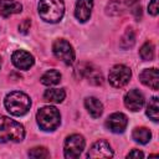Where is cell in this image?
Returning <instances> with one entry per match:
<instances>
[{
  "mask_svg": "<svg viewBox=\"0 0 159 159\" xmlns=\"http://www.w3.org/2000/svg\"><path fill=\"white\" fill-rule=\"evenodd\" d=\"M25 138L24 125L9 117L0 116V142H21Z\"/></svg>",
  "mask_w": 159,
  "mask_h": 159,
  "instance_id": "6da1fadb",
  "label": "cell"
},
{
  "mask_svg": "<svg viewBox=\"0 0 159 159\" xmlns=\"http://www.w3.org/2000/svg\"><path fill=\"white\" fill-rule=\"evenodd\" d=\"M39 15L46 22H58L65 14L63 0H40L39 1Z\"/></svg>",
  "mask_w": 159,
  "mask_h": 159,
  "instance_id": "7a4b0ae2",
  "label": "cell"
},
{
  "mask_svg": "<svg viewBox=\"0 0 159 159\" xmlns=\"http://www.w3.org/2000/svg\"><path fill=\"white\" fill-rule=\"evenodd\" d=\"M4 104L10 114L19 117L29 112L31 107V99L26 93L20 91H14L5 97Z\"/></svg>",
  "mask_w": 159,
  "mask_h": 159,
  "instance_id": "3957f363",
  "label": "cell"
},
{
  "mask_svg": "<svg viewBox=\"0 0 159 159\" xmlns=\"http://www.w3.org/2000/svg\"><path fill=\"white\" fill-rule=\"evenodd\" d=\"M36 119L40 128L47 132L55 130L61 123L60 112L56 107H52V106H46L40 108L36 113Z\"/></svg>",
  "mask_w": 159,
  "mask_h": 159,
  "instance_id": "277c9868",
  "label": "cell"
},
{
  "mask_svg": "<svg viewBox=\"0 0 159 159\" xmlns=\"http://www.w3.org/2000/svg\"><path fill=\"white\" fill-rule=\"evenodd\" d=\"M84 138L81 134H72L66 138L65 147H63V154L67 159H76L81 155V153L84 149Z\"/></svg>",
  "mask_w": 159,
  "mask_h": 159,
  "instance_id": "5b68a950",
  "label": "cell"
},
{
  "mask_svg": "<svg viewBox=\"0 0 159 159\" xmlns=\"http://www.w3.org/2000/svg\"><path fill=\"white\" fill-rule=\"evenodd\" d=\"M52 51L55 53V56L61 60L65 65H72L75 61V51L72 45L63 40V39H58L53 42L52 45Z\"/></svg>",
  "mask_w": 159,
  "mask_h": 159,
  "instance_id": "8992f818",
  "label": "cell"
},
{
  "mask_svg": "<svg viewBox=\"0 0 159 159\" xmlns=\"http://www.w3.org/2000/svg\"><path fill=\"white\" fill-rule=\"evenodd\" d=\"M130 77H132V71H130L129 67H127L124 65L113 66L109 71V75H108L109 83L113 87H117V88L124 87L129 82Z\"/></svg>",
  "mask_w": 159,
  "mask_h": 159,
  "instance_id": "52a82bcc",
  "label": "cell"
},
{
  "mask_svg": "<svg viewBox=\"0 0 159 159\" xmlns=\"http://www.w3.org/2000/svg\"><path fill=\"white\" fill-rule=\"evenodd\" d=\"M87 157L88 158H112L113 150L107 140L99 139L93 143V145L87 153Z\"/></svg>",
  "mask_w": 159,
  "mask_h": 159,
  "instance_id": "ba28073f",
  "label": "cell"
},
{
  "mask_svg": "<svg viewBox=\"0 0 159 159\" xmlns=\"http://www.w3.org/2000/svg\"><path fill=\"white\" fill-rule=\"evenodd\" d=\"M127 124H128V119L125 114L119 112L112 113L106 120V127L113 133H123L124 129L127 128Z\"/></svg>",
  "mask_w": 159,
  "mask_h": 159,
  "instance_id": "9c48e42d",
  "label": "cell"
},
{
  "mask_svg": "<svg viewBox=\"0 0 159 159\" xmlns=\"http://www.w3.org/2000/svg\"><path fill=\"white\" fill-rule=\"evenodd\" d=\"M11 61L14 63V66L19 70H29L30 67H32L35 60L34 56L24 50H17L12 53L11 56Z\"/></svg>",
  "mask_w": 159,
  "mask_h": 159,
  "instance_id": "30bf717a",
  "label": "cell"
},
{
  "mask_svg": "<svg viewBox=\"0 0 159 159\" xmlns=\"http://www.w3.org/2000/svg\"><path fill=\"white\" fill-rule=\"evenodd\" d=\"M124 104L128 109L137 112L139 111L144 104V96L138 89H130L124 96Z\"/></svg>",
  "mask_w": 159,
  "mask_h": 159,
  "instance_id": "8fae6325",
  "label": "cell"
},
{
  "mask_svg": "<svg viewBox=\"0 0 159 159\" xmlns=\"http://www.w3.org/2000/svg\"><path fill=\"white\" fill-rule=\"evenodd\" d=\"M93 9V0H77L75 7V16L78 21L86 22L89 20Z\"/></svg>",
  "mask_w": 159,
  "mask_h": 159,
  "instance_id": "7c38bea8",
  "label": "cell"
},
{
  "mask_svg": "<svg viewBox=\"0 0 159 159\" xmlns=\"http://www.w3.org/2000/svg\"><path fill=\"white\" fill-rule=\"evenodd\" d=\"M139 80L143 84L147 87H150L152 89H158L159 87V72L155 67L147 68L139 75Z\"/></svg>",
  "mask_w": 159,
  "mask_h": 159,
  "instance_id": "4fadbf2b",
  "label": "cell"
},
{
  "mask_svg": "<svg viewBox=\"0 0 159 159\" xmlns=\"http://www.w3.org/2000/svg\"><path fill=\"white\" fill-rule=\"evenodd\" d=\"M22 10V5L16 0H0V15L9 17L14 14H19Z\"/></svg>",
  "mask_w": 159,
  "mask_h": 159,
  "instance_id": "5bb4252c",
  "label": "cell"
},
{
  "mask_svg": "<svg viewBox=\"0 0 159 159\" xmlns=\"http://www.w3.org/2000/svg\"><path fill=\"white\" fill-rule=\"evenodd\" d=\"M84 106H86V109L88 111V113L93 118H98L103 113V104L96 97H88V98H86L84 99Z\"/></svg>",
  "mask_w": 159,
  "mask_h": 159,
  "instance_id": "9a60e30c",
  "label": "cell"
},
{
  "mask_svg": "<svg viewBox=\"0 0 159 159\" xmlns=\"http://www.w3.org/2000/svg\"><path fill=\"white\" fill-rule=\"evenodd\" d=\"M66 97V92L63 88H50L43 93V98L51 103H61Z\"/></svg>",
  "mask_w": 159,
  "mask_h": 159,
  "instance_id": "2e32d148",
  "label": "cell"
},
{
  "mask_svg": "<svg viewBox=\"0 0 159 159\" xmlns=\"http://www.w3.org/2000/svg\"><path fill=\"white\" fill-rule=\"evenodd\" d=\"M60 81H61V73L57 70H48L41 77V83L45 86H55L60 83Z\"/></svg>",
  "mask_w": 159,
  "mask_h": 159,
  "instance_id": "e0dca14e",
  "label": "cell"
},
{
  "mask_svg": "<svg viewBox=\"0 0 159 159\" xmlns=\"http://www.w3.org/2000/svg\"><path fill=\"white\" fill-rule=\"evenodd\" d=\"M132 137H133V139L135 142H138L140 144H147L150 140V138H152V133L145 127H138V128H135L133 130Z\"/></svg>",
  "mask_w": 159,
  "mask_h": 159,
  "instance_id": "ac0fdd59",
  "label": "cell"
},
{
  "mask_svg": "<svg viewBox=\"0 0 159 159\" xmlns=\"http://www.w3.org/2000/svg\"><path fill=\"white\" fill-rule=\"evenodd\" d=\"M134 42H135V35H134L133 29L129 27V29L125 30V32H124L123 36L120 37V40H119V46H120L123 50H127V48L133 47Z\"/></svg>",
  "mask_w": 159,
  "mask_h": 159,
  "instance_id": "d6986e66",
  "label": "cell"
},
{
  "mask_svg": "<svg viewBox=\"0 0 159 159\" xmlns=\"http://www.w3.org/2000/svg\"><path fill=\"white\" fill-rule=\"evenodd\" d=\"M147 116L153 120V122H158L159 120V102L157 97H153L149 102V104L147 106Z\"/></svg>",
  "mask_w": 159,
  "mask_h": 159,
  "instance_id": "ffe728a7",
  "label": "cell"
},
{
  "mask_svg": "<svg viewBox=\"0 0 159 159\" xmlns=\"http://www.w3.org/2000/svg\"><path fill=\"white\" fill-rule=\"evenodd\" d=\"M154 53H155V48H154L153 42H150V41H147L139 50V55H140L142 60H144V61H152L154 58Z\"/></svg>",
  "mask_w": 159,
  "mask_h": 159,
  "instance_id": "44dd1931",
  "label": "cell"
},
{
  "mask_svg": "<svg viewBox=\"0 0 159 159\" xmlns=\"http://www.w3.org/2000/svg\"><path fill=\"white\" fill-rule=\"evenodd\" d=\"M84 77H87L88 81H89L92 84H94V86H99V84H102V82H103L102 73H101L97 68H94L92 65L89 66V68H88V71H87V73H86Z\"/></svg>",
  "mask_w": 159,
  "mask_h": 159,
  "instance_id": "7402d4cb",
  "label": "cell"
},
{
  "mask_svg": "<svg viewBox=\"0 0 159 159\" xmlns=\"http://www.w3.org/2000/svg\"><path fill=\"white\" fill-rule=\"evenodd\" d=\"M29 157H31V158H48L50 153L43 147H36V148H32L29 150Z\"/></svg>",
  "mask_w": 159,
  "mask_h": 159,
  "instance_id": "603a6c76",
  "label": "cell"
},
{
  "mask_svg": "<svg viewBox=\"0 0 159 159\" xmlns=\"http://www.w3.org/2000/svg\"><path fill=\"white\" fill-rule=\"evenodd\" d=\"M120 6H122V2L119 1V0H113V1H111L108 5H107V7H106V10H107V14L108 15H119L122 11H120Z\"/></svg>",
  "mask_w": 159,
  "mask_h": 159,
  "instance_id": "cb8c5ba5",
  "label": "cell"
},
{
  "mask_svg": "<svg viewBox=\"0 0 159 159\" xmlns=\"http://www.w3.org/2000/svg\"><path fill=\"white\" fill-rule=\"evenodd\" d=\"M30 26H31L30 19H25V20H22V21L20 22V25H19V31H20L21 34H27L29 30H30Z\"/></svg>",
  "mask_w": 159,
  "mask_h": 159,
  "instance_id": "d4e9b609",
  "label": "cell"
},
{
  "mask_svg": "<svg viewBox=\"0 0 159 159\" xmlns=\"http://www.w3.org/2000/svg\"><path fill=\"white\" fill-rule=\"evenodd\" d=\"M148 12L153 16H157L159 12V7H158V0H152L148 5Z\"/></svg>",
  "mask_w": 159,
  "mask_h": 159,
  "instance_id": "484cf974",
  "label": "cell"
},
{
  "mask_svg": "<svg viewBox=\"0 0 159 159\" xmlns=\"http://www.w3.org/2000/svg\"><path fill=\"white\" fill-rule=\"evenodd\" d=\"M143 157H144V153L138 149H133L127 154V158H143Z\"/></svg>",
  "mask_w": 159,
  "mask_h": 159,
  "instance_id": "4316f807",
  "label": "cell"
},
{
  "mask_svg": "<svg viewBox=\"0 0 159 159\" xmlns=\"http://www.w3.org/2000/svg\"><path fill=\"white\" fill-rule=\"evenodd\" d=\"M122 4H125L127 6H134L135 4H138V0H119Z\"/></svg>",
  "mask_w": 159,
  "mask_h": 159,
  "instance_id": "83f0119b",
  "label": "cell"
},
{
  "mask_svg": "<svg viewBox=\"0 0 159 159\" xmlns=\"http://www.w3.org/2000/svg\"><path fill=\"white\" fill-rule=\"evenodd\" d=\"M0 68H1V58H0Z\"/></svg>",
  "mask_w": 159,
  "mask_h": 159,
  "instance_id": "f1b7e54d",
  "label": "cell"
}]
</instances>
